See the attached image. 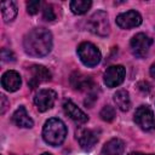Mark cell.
<instances>
[{"instance_id":"6da1fadb","label":"cell","mask_w":155,"mask_h":155,"mask_svg":"<svg viewBox=\"0 0 155 155\" xmlns=\"http://www.w3.org/2000/svg\"><path fill=\"white\" fill-rule=\"evenodd\" d=\"M23 46L28 54L34 57H44L51 52L52 34L46 28H35L24 36Z\"/></svg>"},{"instance_id":"7a4b0ae2","label":"cell","mask_w":155,"mask_h":155,"mask_svg":"<svg viewBox=\"0 0 155 155\" xmlns=\"http://www.w3.org/2000/svg\"><path fill=\"white\" fill-rule=\"evenodd\" d=\"M42 137L44 140L52 147L61 145L67 137V127L64 122L57 117L48 119L44 125Z\"/></svg>"},{"instance_id":"3957f363","label":"cell","mask_w":155,"mask_h":155,"mask_svg":"<svg viewBox=\"0 0 155 155\" xmlns=\"http://www.w3.org/2000/svg\"><path fill=\"white\" fill-rule=\"evenodd\" d=\"M87 29L98 35V36H107L110 33V23L108 19V15L104 11L94 12L87 21Z\"/></svg>"},{"instance_id":"277c9868","label":"cell","mask_w":155,"mask_h":155,"mask_svg":"<svg viewBox=\"0 0 155 155\" xmlns=\"http://www.w3.org/2000/svg\"><path fill=\"white\" fill-rule=\"evenodd\" d=\"M78 56L86 67H96L102 58L98 47L91 42H81L78 46Z\"/></svg>"},{"instance_id":"5b68a950","label":"cell","mask_w":155,"mask_h":155,"mask_svg":"<svg viewBox=\"0 0 155 155\" xmlns=\"http://www.w3.org/2000/svg\"><path fill=\"white\" fill-rule=\"evenodd\" d=\"M136 124L144 131H151L155 127V117L153 110L148 105H140L134 111Z\"/></svg>"},{"instance_id":"8992f818","label":"cell","mask_w":155,"mask_h":155,"mask_svg":"<svg viewBox=\"0 0 155 155\" xmlns=\"http://www.w3.org/2000/svg\"><path fill=\"white\" fill-rule=\"evenodd\" d=\"M151 44H153V40L148 35L143 33H138L131 40V51L136 57L142 58L148 54Z\"/></svg>"},{"instance_id":"52a82bcc","label":"cell","mask_w":155,"mask_h":155,"mask_svg":"<svg viewBox=\"0 0 155 155\" xmlns=\"http://www.w3.org/2000/svg\"><path fill=\"white\" fill-rule=\"evenodd\" d=\"M56 98H57V93L53 91V90H50V88H44V90H40L35 97H34V103L38 108L39 111L44 113L48 109H51L56 102Z\"/></svg>"},{"instance_id":"ba28073f","label":"cell","mask_w":155,"mask_h":155,"mask_svg":"<svg viewBox=\"0 0 155 155\" xmlns=\"http://www.w3.org/2000/svg\"><path fill=\"white\" fill-rule=\"evenodd\" d=\"M126 70L124 65H111L109 67L104 73V84L108 87H116L121 85L125 80Z\"/></svg>"},{"instance_id":"9c48e42d","label":"cell","mask_w":155,"mask_h":155,"mask_svg":"<svg viewBox=\"0 0 155 155\" xmlns=\"http://www.w3.org/2000/svg\"><path fill=\"white\" fill-rule=\"evenodd\" d=\"M29 73H30V75H29L28 85L30 88H35L40 84L51 80V73L44 65H33V67H30Z\"/></svg>"},{"instance_id":"30bf717a","label":"cell","mask_w":155,"mask_h":155,"mask_svg":"<svg viewBox=\"0 0 155 155\" xmlns=\"http://www.w3.org/2000/svg\"><path fill=\"white\" fill-rule=\"evenodd\" d=\"M140 23H142V16L139 15V12L134 10L122 12L116 17V24L121 29H131L138 27Z\"/></svg>"},{"instance_id":"8fae6325","label":"cell","mask_w":155,"mask_h":155,"mask_svg":"<svg viewBox=\"0 0 155 155\" xmlns=\"http://www.w3.org/2000/svg\"><path fill=\"white\" fill-rule=\"evenodd\" d=\"M75 136H76V139H78L80 147L84 150H91L98 142L97 134L92 130H88V128H84V127L78 128Z\"/></svg>"},{"instance_id":"7c38bea8","label":"cell","mask_w":155,"mask_h":155,"mask_svg":"<svg viewBox=\"0 0 155 155\" xmlns=\"http://www.w3.org/2000/svg\"><path fill=\"white\" fill-rule=\"evenodd\" d=\"M1 85L6 91L15 92L21 87L22 79H21V76H19V74L17 71L7 70V71L4 73L2 78H1Z\"/></svg>"},{"instance_id":"4fadbf2b","label":"cell","mask_w":155,"mask_h":155,"mask_svg":"<svg viewBox=\"0 0 155 155\" xmlns=\"http://www.w3.org/2000/svg\"><path fill=\"white\" fill-rule=\"evenodd\" d=\"M63 109L65 114L76 124H85L88 120V116L80 108H78V105L74 104L71 101H65L63 104Z\"/></svg>"},{"instance_id":"5bb4252c","label":"cell","mask_w":155,"mask_h":155,"mask_svg":"<svg viewBox=\"0 0 155 155\" xmlns=\"http://www.w3.org/2000/svg\"><path fill=\"white\" fill-rule=\"evenodd\" d=\"M12 121H13V124H15L16 126L23 127V128H30V127H33V125H34L33 119L29 116L27 109H25L23 105H21V107L13 113V115H12Z\"/></svg>"},{"instance_id":"9a60e30c","label":"cell","mask_w":155,"mask_h":155,"mask_svg":"<svg viewBox=\"0 0 155 155\" xmlns=\"http://www.w3.org/2000/svg\"><path fill=\"white\" fill-rule=\"evenodd\" d=\"M70 84L75 90L79 91H87V90H92L93 87L92 79L81 73H74L70 76Z\"/></svg>"},{"instance_id":"2e32d148","label":"cell","mask_w":155,"mask_h":155,"mask_svg":"<svg viewBox=\"0 0 155 155\" xmlns=\"http://www.w3.org/2000/svg\"><path fill=\"white\" fill-rule=\"evenodd\" d=\"M125 149V143L119 138H113L108 140L103 149L101 155H121Z\"/></svg>"},{"instance_id":"e0dca14e","label":"cell","mask_w":155,"mask_h":155,"mask_svg":"<svg viewBox=\"0 0 155 155\" xmlns=\"http://www.w3.org/2000/svg\"><path fill=\"white\" fill-rule=\"evenodd\" d=\"M114 102L121 111H127L131 107L130 94L126 90H119L114 93Z\"/></svg>"},{"instance_id":"ac0fdd59","label":"cell","mask_w":155,"mask_h":155,"mask_svg":"<svg viewBox=\"0 0 155 155\" xmlns=\"http://www.w3.org/2000/svg\"><path fill=\"white\" fill-rule=\"evenodd\" d=\"M1 15L5 22H11L17 16V6L13 1H2L1 2Z\"/></svg>"},{"instance_id":"d6986e66","label":"cell","mask_w":155,"mask_h":155,"mask_svg":"<svg viewBox=\"0 0 155 155\" xmlns=\"http://www.w3.org/2000/svg\"><path fill=\"white\" fill-rule=\"evenodd\" d=\"M92 2L90 0H73L70 2V10L75 15H84L90 10Z\"/></svg>"},{"instance_id":"ffe728a7","label":"cell","mask_w":155,"mask_h":155,"mask_svg":"<svg viewBox=\"0 0 155 155\" xmlns=\"http://www.w3.org/2000/svg\"><path fill=\"white\" fill-rule=\"evenodd\" d=\"M99 116H101L102 120L109 122V121L114 120V117H115V109L110 105H105V107L102 108V110L99 113Z\"/></svg>"},{"instance_id":"44dd1931","label":"cell","mask_w":155,"mask_h":155,"mask_svg":"<svg viewBox=\"0 0 155 155\" xmlns=\"http://www.w3.org/2000/svg\"><path fill=\"white\" fill-rule=\"evenodd\" d=\"M40 5L41 2L39 0H34V1H28L27 2V11L29 15H35L39 8H40Z\"/></svg>"},{"instance_id":"7402d4cb","label":"cell","mask_w":155,"mask_h":155,"mask_svg":"<svg viewBox=\"0 0 155 155\" xmlns=\"http://www.w3.org/2000/svg\"><path fill=\"white\" fill-rule=\"evenodd\" d=\"M44 19H46V21H48V22H51V21H53L54 18H56V15H54V11H53V8H52V6L51 5H46L45 7H44Z\"/></svg>"},{"instance_id":"603a6c76","label":"cell","mask_w":155,"mask_h":155,"mask_svg":"<svg viewBox=\"0 0 155 155\" xmlns=\"http://www.w3.org/2000/svg\"><path fill=\"white\" fill-rule=\"evenodd\" d=\"M1 59L4 62H13L15 61V54L7 48H2L1 50Z\"/></svg>"},{"instance_id":"cb8c5ba5","label":"cell","mask_w":155,"mask_h":155,"mask_svg":"<svg viewBox=\"0 0 155 155\" xmlns=\"http://www.w3.org/2000/svg\"><path fill=\"white\" fill-rule=\"evenodd\" d=\"M7 104H8V102H7L6 96L1 94V114L5 113V110H6V108H7Z\"/></svg>"},{"instance_id":"d4e9b609","label":"cell","mask_w":155,"mask_h":155,"mask_svg":"<svg viewBox=\"0 0 155 155\" xmlns=\"http://www.w3.org/2000/svg\"><path fill=\"white\" fill-rule=\"evenodd\" d=\"M150 75H151L154 79H155V63H154V64L150 67Z\"/></svg>"},{"instance_id":"484cf974","label":"cell","mask_w":155,"mask_h":155,"mask_svg":"<svg viewBox=\"0 0 155 155\" xmlns=\"http://www.w3.org/2000/svg\"><path fill=\"white\" fill-rule=\"evenodd\" d=\"M128 155H155V154H143V153H130Z\"/></svg>"},{"instance_id":"4316f807","label":"cell","mask_w":155,"mask_h":155,"mask_svg":"<svg viewBox=\"0 0 155 155\" xmlns=\"http://www.w3.org/2000/svg\"><path fill=\"white\" fill-rule=\"evenodd\" d=\"M41 155H51L50 153H44V154H41Z\"/></svg>"}]
</instances>
